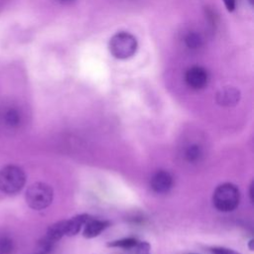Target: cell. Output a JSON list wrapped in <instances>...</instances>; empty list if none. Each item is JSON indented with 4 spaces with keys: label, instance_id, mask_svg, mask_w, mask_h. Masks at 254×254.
Listing matches in <instances>:
<instances>
[{
    "label": "cell",
    "instance_id": "obj_1",
    "mask_svg": "<svg viewBox=\"0 0 254 254\" xmlns=\"http://www.w3.org/2000/svg\"><path fill=\"white\" fill-rule=\"evenodd\" d=\"M240 200V191L237 186L232 183L219 185L213 191L212 202L214 207L222 212L234 210Z\"/></svg>",
    "mask_w": 254,
    "mask_h": 254
},
{
    "label": "cell",
    "instance_id": "obj_2",
    "mask_svg": "<svg viewBox=\"0 0 254 254\" xmlns=\"http://www.w3.org/2000/svg\"><path fill=\"white\" fill-rule=\"evenodd\" d=\"M26 184V174L22 168L7 165L0 169V190L7 194L19 192Z\"/></svg>",
    "mask_w": 254,
    "mask_h": 254
},
{
    "label": "cell",
    "instance_id": "obj_3",
    "mask_svg": "<svg viewBox=\"0 0 254 254\" xmlns=\"http://www.w3.org/2000/svg\"><path fill=\"white\" fill-rule=\"evenodd\" d=\"M54 190L48 184L37 182L30 185L25 193L27 204L35 209L42 210L47 208L53 201Z\"/></svg>",
    "mask_w": 254,
    "mask_h": 254
},
{
    "label": "cell",
    "instance_id": "obj_4",
    "mask_svg": "<svg viewBox=\"0 0 254 254\" xmlns=\"http://www.w3.org/2000/svg\"><path fill=\"white\" fill-rule=\"evenodd\" d=\"M109 51L111 55L119 60L131 58L137 51L138 43L136 38L127 32L115 34L109 41Z\"/></svg>",
    "mask_w": 254,
    "mask_h": 254
},
{
    "label": "cell",
    "instance_id": "obj_5",
    "mask_svg": "<svg viewBox=\"0 0 254 254\" xmlns=\"http://www.w3.org/2000/svg\"><path fill=\"white\" fill-rule=\"evenodd\" d=\"M185 79L187 84L193 89L203 88L208 81V73L201 66H191L186 72Z\"/></svg>",
    "mask_w": 254,
    "mask_h": 254
},
{
    "label": "cell",
    "instance_id": "obj_6",
    "mask_svg": "<svg viewBox=\"0 0 254 254\" xmlns=\"http://www.w3.org/2000/svg\"><path fill=\"white\" fill-rule=\"evenodd\" d=\"M173 186V177L172 175L164 170L156 172L150 181L151 189L157 193H166L168 192Z\"/></svg>",
    "mask_w": 254,
    "mask_h": 254
},
{
    "label": "cell",
    "instance_id": "obj_7",
    "mask_svg": "<svg viewBox=\"0 0 254 254\" xmlns=\"http://www.w3.org/2000/svg\"><path fill=\"white\" fill-rule=\"evenodd\" d=\"M240 91L232 86H225L217 91L215 99L220 106L231 107L236 105L240 100Z\"/></svg>",
    "mask_w": 254,
    "mask_h": 254
},
{
    "label": "cell",
    "instance_id": "obj_8",
    "mask_svg": "<svg viewBox=\"0 0 254 254\" xmlns=\"http://www.w3.org/2000/svg\"><path fill=\"white\" fill-rule=\"evenodd\" d=\"M110 225L107 220H99L95 218H90L84 225L82 235L85 238H94L98 236L103 230H105Z\"/></svg>",
    "mask_w": 254,
    "mask_h": 254
},
{
    "label": "cell",
    "instance_id": "obj_9",
    "mask_svg": "<svg viewBox=\"0 0 254 254\" xmlns=\"http://www.w3.org/2000/svg\"><path fill=\"white\" fill-rule=\"evenodd\" d=\"M91 218L89 214L86 213H81L77 214L70 219H66V233L65 235L67 236H74L76 235L81 227Z\"/></svg>",
    "mask_w": 254,
    "mask_h": 254
},
{
    "label": "cell",
    "instance_id": "obj_10",
    "mask_svg": "<svg viewBox=\"0 0 254 254\" xmlns=\"http://www.w3.org/2000/svg\"><path fill=\"white\" fill-rule=\"evenodd\" d=\"M3 120L9 127H17L21 121V115L17 108L8 107L3 112Z\"/></svg>",
    "mask_w": 254,
    "mask_h": 254
},
{
    "label": "cell",
    "instance_id": "obj_11",
    "mask_svg": "<svg viewBox=\"0 0 254 254\" xmlns=\"http://www.w3.org/2000/svg\"><path fill=\"white\" fill-rule=\"evenodd\" d=\"M138 243V240L133 237L122 238L114 241L108 242L106 245L107 247H116V248H123V249H133Z\"/></svg>",
    "mask_w": 254,
    "mask_h": 254
},
{
    "label": "cell",
    "instance_id": "obj_12",
    "mask_svg": "<svg viewBox=\"0 0 254 254\" xmlns=\"http://www.w3.org/2000/svg\"><path fill=\"white\" fill-rule=\"evenodd\" d=\"M185 43L189 49L197 50L202 46L203 40H202V37L198 33L190 32L185 38Z\"/></svg>",
    "mask_w": 254,
    "mask_h": 254
},
{
    "label": "cell",
    "instance_id": "obj_13",
    "mask_svg": "<svg viewBox=\"0 0 254 254\" xmlns=\"http://www.w3.org/2000/svg\"><path fill=\"white\" fill-rule=\"evenodd\" d=\"M202 151L199 145L191 144L185 151V158L190 163H194L200 159Z\"/></svg>",
    "mask_w": 254,
    "mask_h": 254
},
{
    "label": "cell",
    "instance_id": "obj_14",
    "mask_svg": "<svg viewBox=\"0 0 254 254\" xmlns=\"http://www.w3.org/2000/svg\"><path fill=\"white\" fill-rule=\"evenodd\" d=\"M13 251V241L7 237L3 236L0 238V254H10Z\"/></svg>",
    "mask_w": 254,
    "mask_h": 254
},
{
    "label": "cell",
    "instance_id": "obj_15",
    "mask_svg": "<svg viewBox=\"0 0 254 254\" xmlns=\"http://www.w3.org/2000/svg\"><path fill=\"white\" fill-rule=\"evenodd\" d=\"M209 251L212 254H241L233 249L226 248V247H221V246H213L209 248Z\"/></svg>",
    "mask_w": 254,
    "mask_h": 254
},
{
    "label": "cell",
    "instance_id": "obj_16",
    "mask_svg": "<svg viewBox=\"0 0 254 254\" xmlns=\"http://www.w3.org/2000/svg\"><path fill=\"white\" fill-rule=\"evenodd\" d=\"M223 3L227 9V11L232 12L235 9V0H223Z\"/></svg>",
    "mask_w": 254,
    "mask_h": 254
},
{
    "label": "cell",
    "instance_id": "obj_17",
    "mask_svg": "<svg viewBox=\"0 0 254 254\" xmlns=\"http://www.w3.org/2000/svg\"><path fill=\"white\" fill-rule=\"evenodd\" d=\"M249 195H250V199L251 201H253V182L250 185V190H249Z\"/></svg>",
    "mask_w": 254,
    "mask_h": 254
},
{
    "label": "cell",
    "instance_id": "obj_18",
    "mask_svg": "<svg viewBox=\"0 0 254 254\" xmlns=\"http://www.w3.org/2000/svg\"><path fill=\"white\" fill-rule=\"evenodd\" d=\"M51 250H48V249H42L40 252L36 253V254H49Z\"/></svg>",
    "mask_w": 254,
    "mask_h": 254
},
{
    "label": "cell",
    "instance_id": "obj_19",
    "mask_svg": "<svg viewBox=\"0 0 254 254\" xmlns=\"http://www.w3.org/2000/svg\"><path fill=\"white\" fill-rule=\"evenodd\" d=\"M252 243H253V240L251 239V240L249 241V249H250L251 251H252V249H253V248H252V246H251V244H252Z\"/></svg>",
    "mask_w": 254,
    "mask_h": 254
},
{
    "label": "cell",
    "instance_id": "obj_20",
    "mask_svg": "<svg viewBox=\"0 0 254 254\" xmlns=\"http://www.w3.org/2000/svg\"><path fill=\"white\" fill-rule=\"evenodd\" d=\"M59 1H61V2H63V3H68V2H71V1H73V0H59Z\"/></svg>",
    "mask_w": 254,
    "mask_h": 254
},
{
    "label": "cell",
    "instance_id": "obj_21",
    "mask_svg": "<svg viewBox=\"0 0 254 254\" xmlns=\"http://www.w3.org/2000/svg\"><path fill=\"white\" fill-rule=\"evenodd\" d=\"M250 2V4H253V0H248Z\"/></svg>",
    "mask_w": 254,
    "mask_h": 254
},
{
    "label": "cell",
    "instance_id": "obj_22",
    "mask_svg": "<svg viewBox=\"0 0 254 254\" xmlns=\"http://www.w3.org/2000/svg\"><path fill=\"white\" fill-rule=\"evenodd\" d=\"M192 254H194V253H192Z\"/></svg>",
    "mask_w": 254,
    "mask_h": 254
}]
</instances>
